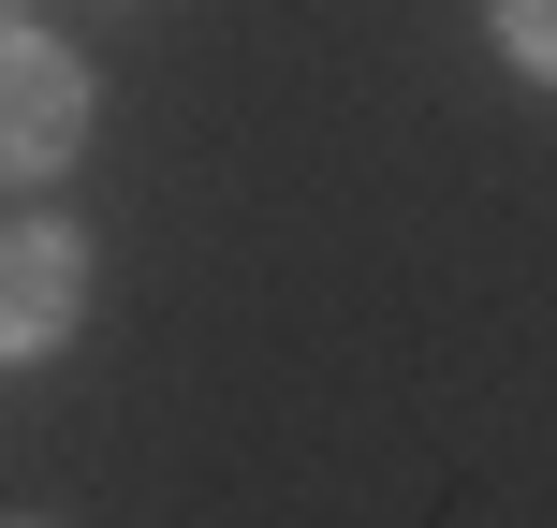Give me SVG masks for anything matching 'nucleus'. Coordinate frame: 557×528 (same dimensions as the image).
Wrapping results in <instances>:
<instances>
[{"label": "nucleus", "instance_id": "1", "mask_svg": "<svg viewBox=\"0 0 557 528\" xmlns=\"http://www.w3.org/2000/svg\"><path fill=\"white\" fill-rule=\"evenodd\" d=\"M74 147H88V59L0 15V192H29V176H59Z\"/></svg>", "mask_w": 557, "mask_h": 528}, {"label": "nucleus", "instance_id": "2", "mask_svg": "<svg viewBox=\"0 0 557 528\" xmlns=\"http://www.w3.org/2000/svg\"><path fill=\"white\" fill-rule=\"evenodd\" d=\"M74 308H88V250H74L59 221H0V367L59 353Z\"/></svg>", "mask_w": 557, "mask_h": 528}, {"label": "nucleus", "instance_id": "4", "mask_svg": "<svg viewBox=\"0 0 557 528\" xmlns=\"http://www.w3.org/2000/svg\"><path fill=\"white\" fill-rule=\"evenodd\" d=\"M0 528H45V514H0Z\"/></svg>", "mask_w": 557, "mask_h": 528}, {"label": "nucleus", "instance_id": "3", "mask_svg": "<svg viewBox=\"0 0 557 528\" xmlns=\"http://www.w3.org/2000/svg\"><path fill=\"white\" fill-rule=\"evenodd\" d=\"M484 29H499L513 74H543V88H557V0H484Z\"/></svg>", "mask_w": 557, "mask_h": 528}]
</instances>
